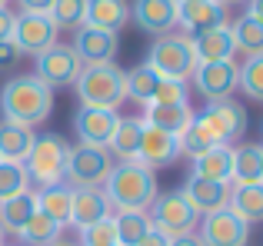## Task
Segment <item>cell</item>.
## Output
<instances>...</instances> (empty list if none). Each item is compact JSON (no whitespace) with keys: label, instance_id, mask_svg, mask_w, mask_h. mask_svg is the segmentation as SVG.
Returning a JSON list of instances; mask_svg holds the SVG:
<instances>
[{"label":"cell","instance_id":"1","mask_svg":"<svg viewBox=\"0 0 263 246\" xmlns=\"http://www.w3.org/2000/svg\"><path fill=\"white\" fill-rule=\"evenodd\" d=\"M53 113V90L40 77H10L0 87V117L17 127H44Z\"/></svg>","mask_w":263,"mask_h":246},{"label":"cell","instance_id":"2","mask_svg":"<svg viewBox=\"0 0 263 246\" xmlns=\"http://www.w3.org/2000/svg\"><path fill=\"white\" fill-rule=\"evenodd\" d=\"M103 193H107L110 207L117 210H150L157 200V170L143 167L140 160H120L103 180Z\"/></svg>","mask_w":263,"mask_h":246},{"label":"cell","instance_id":"3","mask_svg":"<svg viewBox=\"0 0 263 246\" xmlns=\"http://www.w3.org/2000/svg\"><path fill=\"white\" fill-rule=\"evenodd\" d=\"M127 70H120L117 64H84L77 84V100L80 107H100V110H117L127 100V87H123Z\"/></svg>","mask_w":263,"mask_h":246},{"label":"cell","instance_id":"4","mask_svg":"<svg viewBox=\"0 0 263 246\" xmlns=\"http://www.w3.org/2000/svg\"><path fill=\"white\" fill-rule=\"evenodd\" d=\"M147 64L160 73L163 80H190L197 70V50H193V33L170 30L163 37H154L147 50Z\"/></svg>","mask_w":263,"mask_h":246},{"label":"cell","instance_id":"5","mask_svg":"<svg viewBox=\"0 0 263 246\" xmlns=\"http://www.w3.org/2000/svg\"><path fill=\"white\" fill-rule=\"evenodd\" d=\"M67 160H70V143L60 133H40L33 136L30 156L24 160L27 176L30 183L44 187H57V183H67Z\"/></svg>","mask_w":263,"mask_h":246},{"label":"cell","instance_id":"6","mask_svg":"<svg viewBox=\"0 0 263 246\" xmlns=\"http://www.w3.org/2000/svg\"><path fill=\"white\" fill-rule=\"evenodd\" d=\"M247 107L237 104L233 97L217 100V104H206L203 113H193V127L213 143V147H233V143L243 140L247 133Z\"/></svg>","mask_w":263,"mask_h":246},{"label":"cell","instance_id":"7","mask_svg":"<svg viewBox=\"0 0 263 246\" xmlns=\"http://www.w3.org/2000/svg\"><path fill=\"white\" fill-rule=\"evenodd\" d=\"M150 223H154L157 233H163L167 240H177V236H186L197 230L200 213L186 203V196L180 190H170V193H157V200L150 203Z\"/></svg>","mask_w":263,"mask_h":246},{"label":"cell","instance_id":"8","mask_svg":"<svg viewBox=\"0 0 263 246\" xmlns=\"http://www.w3.org/2000/svg\"><path fill=\"white\" fill-rule=\"evenodd\" d=\"M110 170H114V153L107 147L77 143L70 147V160H67V187H103Z\"/></svg>","mask_w":263,"mask_h":246},{"label":"cell","instance_id":"9","mask_svg":"<svg viewBox=\"0 0 263 246\" xmlns=\"http://www.w3.org/2000/svg\"><path fill=\"white\" fill-rule=\"evenodd\" d=\"M80 70H84V60L77 57V50L70 44H53L44 53H37V73L33 77H40L53 90V87H73Z\"/></svg>","mask_w":263,"mask_h":246},{"label":"cell","instance_id":"10","mask_svg":"<svg viewBox=\"0 0 263 246\" xmlns=\"http://www.w3.org/2000/svg\"><path fill=\"white\" fill-rule=\"evenodd\" d=\"M57 33H60V27L53 24L50 13H17V17H13L10 40L17 44L20 53H33V57H37L47 47L57 44Z\"/></svg>","mask_w":263,"mask_h":246},{"label":"cell","instance_id":"11","mask_svg":"<svg viewBox=\"0 0 263 246\" xmlns=\"http://www.w3.org/2000/svg\"><path fill=\"white\" fill-rule=\"evenodd\" d=\"M200 243L203 246H247L250 243V223H243L230 207L206 213L200 223Z\"/></svg>","mask_w":263,"mask_h":246},{"label":"cell","instance_id":"12","mask_svg":"<svg viewBox=\"0 0 263 246\" xmlns=\"http://www.w3.org/2000/svg\"><path fill=\"white\" fill-rule=\"evenodd\" d=\"M190 80L206 104H217V100L233 97V90H237V64L233 60H223V64H197Z\"/></svg>","mask_w":263,"mask_h":246},{"label":"cell","instance_id":"13","mask_svg":"<svg viewBox=\"0 0 263 246\" xmlns=\"http://www.w3.org/2000/svg\"><path fill=\"white\" fill-rule=\"evenodd\" d=\"M73 50L84 64H114L117 53H120V33L100 30V27H77V37H73Z\"/></svg>","mask_w":263,"mask_h":246},{"label":"cell","instance_id":"14","mask_svg":"<svg viewBox=\"0 0 263 246\" xmlns=\"http://www.w3.org/2000/svg\"><path fill=\"white\" fill-rule=\"evenodd\" d=\"M130 20L150 37H163L177 30V0H134Z\"/></svg>","mask_w":263,"mask_h":246},{"label":"cell","instance_id":"15","mask_svg":"<svg viewBox=\"0 0 263 246\" xmlns=\"http://www.w3.org/2000/svg\"><path fill=\"white\" fill-rule=\"evenodd\" d=\"M117 123H120V113L117 110L77 107V113H73V130H77L80 143H90V147H107L114 130H117Z\"/></svg>","mask_w":263,"mask_h":246},{"label":"cell","instance_id":"16","mask_svg":"<svg viewBox=\"0 0 263 246\" xmlns=\"http://www.w3.org/2000/svg\"><path fill=\"white\" fill-rule=\"evenodd\" d=\"M223 24H230L227 7L217 4V0H177V27L183 33H200Z\"/></svg>","mask_w":263,"mask_h":246},{"label":"cell","instance_id":"17","mask_svg":"<svg viewBox=\"0 0 263 246\" xmlns=\"http://www.w3.org/2000/svg\"><path fill=\"white\" fill-rule=\"evenodd\" d=\"M114 216V207H110L103 187H77L73 190V200H70V227L87 230L93 223Z\"/></svg>","mask_w":263,"mask_h":246},{"label":"cell","instance_id":"18","mask_svg":"<svg viewBox=\"0 0 263 246\" xmlns=\"http://www.w3.org/2000/svg\"><path fill=\"white\" fill-rule=\"evenodd\" d=\"M230 183H217V180H200V176H186L183 187H180V193L186 196V203H190L193 210H197L200 216L206 213H217V210L230 207Z\"/></svg>","mask_w":263,"mask_h":246},{"label":"cell","instance_id":"19","mask_svg":"<svg viewBox=\"0 0 263 246\" xmlns=\"http://www.w3.org/2000/svg\"><path fill=\"white\" fill-rule=\"evenodd\" d=\"M177 156H180L177 136L143 123L140 147H137V160H140L143 167H150V170H163V167H170V163H177Z\"/></svg>","mask_w":263,"mask_h":246},{"label":"cell","instance_id":"20","mask_svg":"<svg viewBox=\"0 0 263 246\" xmlns=\"http://www.w3.org/2000/svg\"><path fill=\"white\" fill-rule=\"evenodd\" d=\"M193 50H197V64H223L233 60L237 47H233L230 27H210V30L193 33Z\"/></svg>","mask_w":263,"mask_h":246},{"label":"cell","instance_id":"21","mask_svg":"<svg viewBox=\"0 0 263 246\" xmlns=\"http://www.w3.org/2000/svg\"><path fill=\"white\" fill-rule=\"evenodd\" d=\"M143 107H147V110H143L140 120L147 123V127H157V130L174 133V136H180L193 120L190 104H143Z\"/></svg>","mask_w":263,"mask_h":246},{"label":"cell","instance_id":"22","mask_svg":"<svg viewBox=\"0 0 263 246\" xmlns=\"http://www.w3.org/2000/svg\"><path fill=\"white\" fill-rule=\"evenodd\" d=\"M247 183H263V143L233 147L230 187H247Z\"/></svg>","mask_w":263,"mask_h":246},{"label":"cell","instance_id":"23","mask_svg":"<svg viewBox=\"0 0 263 246\" xmlns=\"http://www.w3.org/2000/svg\"><path fill=\"white\" fill-rule=\"evenodd\" d=\"M130 20L127 0H87V27H100V30L120 33Z\"/></svg>","mask_w":263,"mask_h":246},{"label":"cell","instance_id":"24","mask_svg":"<svg viewBox=\"0 0 263 246\" xmlns=\"http://www.w3.org/2000/svg\"><path fill=\"white\" fill-rule=\"evenodd\" d=\"M230 170H233V147H210L206 153L193 156L190 176H200V180H217V183H230Z\"/></svg>","mask_w":263,"mask_h":246},{"label":"cell","instance_id":"25","mask_svg":"<svg viewBox=\"0 0 263 246\" xmlns=\"http://www.w3.org/2000/svg\"><path fill=\"white\" fill-rule=\"evenodd\" d=\"M37 200V210L47 213L57 227H70V200H73V187L67 183H57V187H44L33 193Z\"/></svg>","mask_w":263,"mask_h":246},{"label":"cell","instance_id":"26","mask_svg":"<svg viewBox=\"0 0 263 246\" xmlns=\"http://www.w3.org/2000/svg\"><path fill=\"white\" fill-rule=\"evenodd\" d=\"M33 130L30 127H17V123H0V160L7 163H24L30 156L33 147Z\"/></svg>","mask_w":263,"mask_h":246},{"label":"cell","instance_id":"27","mask_svg":"<svg viewBox=\"0 0 263 246\" xmlns=\"http://www.w3.org/2000/svg\"><path fill=\"white\" fill-rule=\"evenodd\" d=\"M33 213H37L33 190H30V193H20V196H10V200H0V230L17 236L20 230L30 223Z\"/></svg>","mask_w":263,"mask_h":246},{"label":"cell","instance_id":"28","mask_svg":"<svg viewBox=\"0 0 263 246\" xmlns=\"http://www.w3.org/2000/svg\"><path fill=\"white\" fill-rule=\"evenodd\" d=\"M143 120L140 117H120L114 136H110L107 150L114 153V160H137V147H140Z\"/></svg>","mask_w":263,"mask_h":246},{"label":"cell","instance_id":"29","mask_svg":"<svg viewBox=\"0 0 263 246\" xmlns=\"http://www.w3.org/2000/svg\"><path fill=\"white\" fill-rule=\"evenodd\" d=\"M114 227H117V243L120 246H137L150 230H154V223H150L147 210H117Z\"/></svg>","mask_w":263,"mask_h":246},{"label":"cell","instance_id":"30","mask_svg":"<svg viewBox=\"0 0 263 246\" xmlns=\"http://www.w3.org/2000/svg\"><path fill=\"white\" fill-rule=\"evenodd\" d=\"M230 210L243 223H263V183L233 187L230 190Z\"/></svg>","mask_w":263,"mask_h":246},{"label":"cell","instance_id":"31","mask_svg":"<svg viewBox=\"0 0 263 246\" xmlns=\"http://www.w3.org/2000/svg\"><path fill=\"white\" fill-rule=\"evenodd\" d=\"M160 73L154 70V67L143 60V64H137L134 70H127V77H123V87H127V97L137 100V104H150V97H154L157 84H160Z\"/></svg>","mask_w":263,"mask_h":246},{"label":"cell","instance_id":"32","mask_svg":"<svg viewBox=\"0 0 263 246\" xmlns=\"http://www.w3.org/2000/svg\"><path fill=\"white\" fill-rule=\"evenodd\" d=\"M230 27V37H233V47L237 50H243L247 57L250 53H263V24L260 20H253V17H237L233 24H227Z\"/></svg>","mask_w":263,"mask_h":246},{"label":"cell","instance_id":"33","mask_svg":"<svg viewBox=\"0 0 263 246\" xmlns=\"http://www.w3.org/2000/svg\"><path fill=\"white\" fill-rule=\"evenodd\" d=\"M237 90L253 104H263V53H250L243 67H237Z\"/></svg>","mask_w":263,"mask_h":246},{"label":"cell","instance_id":"34","mask_svg":"<svg viewBox=\"0 0 263 246\" xmlns=\"http://www.w3.org/2000/svg\"><path fill=\"white\" fill-rule=\"evenodd\" d=\"M60 230H64V227H57L47 213H40V210H37V213L30 216V223H27L17 236H20V243H24V246H50L53 240H60Z\"/></svg>","mask_w":263,"mask_h":246},{"label":"cell","instance_id":"35","mask_svg":"<svg viewBox=\"0 0 263 246\" xmlns=\"http://www.w3.org/2000/svg\"><path fill=\"white\" fill-rule=\"evenodd\" d=\"M30 193V176H27L24 163H7L0 160V200H10V196Z\"/></svg>","mask_w":263,"mask_h":246},{"label":"cell","instance_id":"36","mask_svg":"<svg viewBox=\"0 0 263 246\" xmlns=\"http://www.w3.org/2000/svg\"><path fill=\"white\" fill-rule=\"evenodd\" d=\"M53 24L60 27V30H77V27H84L87 20V0H53V10H50Z\"/></svg>","mask_w":263,"mask_h":246},{"label":"cell","instance_id":"37","mask_svg":"<svg viewBox=\"0 0 263 246\" xmlns=\"http://www.w3.org/2000/svg\"><path fill=\"white\" fill-rule=\"evenodd\" d=\"M117 243V227H114V216L93 223V227L80 230V246H114ZM120 246V243H117Z\"/></svg>","mask_w":263,"mask_h":246},{"label":"cell","instance_id":"38","mask_svg":"<svg viewBox=\"0 0 263 246\" xmlns=\"http://www.w3.org/2000/svg\"><path fill=\"white\" fill-rule=\"evenodd\" d=\"M150 104H190L186 100V84L183 80H160Z\"/></svg>","mask_w":263,"mask_h":246},{"label":"cell","instance_id":"39","mask_svg":"<svg viewBox=\"0 0 263 246\" xmlns=\"http://www.w3.org/2000/svg\"><path fill=\"white\" fill-rule=\"evenodd\" d=\"M20 57H24V53L17 50V44H13V40H0V70H10V67H17Z\"/></svg>","mask_w":263,"mask_h":246},{"label":"cell","instance_id":"40","mask_svg":"<svg viewBox=\"0 0 263 246\" xmlns=\"http://www.w3.org/2000/svg\"><path fill=\"white\" fill-rule=\"evenodd\" d=\"M20 13H50L53 10V0H17Z\"/></svg>","mask_w":263,"mask_h":246},{"label":"cell","instance_id":"41","mask_svg":"<svg viewBox=\"0 0 263 246\" xmlns=\"http://www.w3.org/2000/svg\"><path fill=\"white\" fill-rule=\"evenodd\" d=\"M13 17H17V13H10V7H0V40H10Z\"/></svg>","mask_w":263,"mask_h":246},{"label":"cell","instance_id":"42","mask_svg":"<svg viewBox=\"0 0 263 246\" xmlns=\"http://www.w3.org/2000/svg\"><path fill=\"white\" fill-rule=\"evenodd\" d=\"M137 246H170V240H167L163 233H157V230H150V233L143 236V240L137 243Z\"/></svg>","mask_w":263,"mask_h":246},{"label":"cell","instance_id":"43","mask_svg":"<svg viewBox=\"0 0 263 246\" xmlns=\"http://www.w3.org/2000/svg\"><path fill=\"white\" fill-rule=\"evenodd\" d=\"M247 17H253V20L263 24V0H247Z\"/></svg>","mask_w":263,"mask_h":246},{"label":"cell","instance_id":"44","mask_svg":"<svg viewBox=\"0 0 263 246\" xmlns=\"http://www.w3.org/2000/svg\"><path fill=\"white\" fill-rule=\"evenodd\" d=\"M170 246H203V243H200L197 233H186V236H177V240H170Z\"/></svg>","mask_w":263,"mask_h":246},{"label":"cell","instance_id":"45","mask_svg":"<svg viewBox=\"0 0 263 246\" xmlns=\"http://www.w3.org/2000/svg\"><path fill=\"white\" fill-rule=\"evenodd\" d=\"M50 246H80V243H67V240H53Z\"/></svg>","mask_w":263,"mask_h":246},{"label":"cell","instance_id":"46","mask_svg":"<svg viewBox=\"0 0 263 246\" xmlns=\"http://www.w3.org/2000/svg\"><path fill=\"white\" fill-rule=\"evenodd\" d=\"M217 4H223V7H230V4H240V0H217Z\"/></svg>","mask_w":263,"mask_h":246},{"label":"cell","instance_id":"47","mask_svg":"<svg viewBox=\"0 0 263 246\" xmlns=\"http://www.w3.org/2000/svg\"><path fill=\"white\" fill-rule=\"evenodd\" d=\"M7 243V233H4V230H0V246H4Z\"/></svg>","mask_w":263,"mask_h":246},{"label":"cell","instance_id":"48","mask_svg":"<svg viewBox=\"0 0 263 246\" xmlns=\"http://www.w3.org/2000/svg\"><path fill=\"white\" fill-rule=\"evenodd\" d=\"M7 4H10V0H0V7H7Z\"/></svg>","mask_w":263,"mask_h":246},{"label":"cell","instance_id":"49","mask_svg":"<svg viewBox=\"0 0 263 246\" xmlns=\"http://www.w3.org/2000/svg\"><path fill=\"white\" fill-rule=\"evenodd\" d=\"M114 246H117V243H114Z\"/></svg>","mask_w":263,"mask_h":246},{"label":"cell","instance_id":"50","mask_svg":"<svg viewBox=\"0 0 263 246\" xmlns=\"http://www.w3.org/2000/svg\"><path fill=\"white\" fill-rule=\"evenodd\" d=\"M4 246H7V243H4Z\"/></svg>","mask_w":263,"mask_h":246}]
</instances>
